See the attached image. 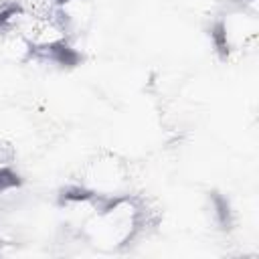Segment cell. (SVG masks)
<instances>
[{"label":"cell","instance_id":"obj_1","mask_svg":"<svg viewBox=\"0 0 259 259\" xmlns=\"http://www.w3.org/2000/svg\"><path fill=\"white\" fill-rule=\"evenodd\" d=\"M146 223L142 202L130 194L103 196L81 225L87 243L101 251H119L136 239Z\"/></svg>","mask_w":259,"mask_h":259},{"label":"cell","instance_id":"obj_2","mask_svg":"<svg viewBox=\"0 0 259 259\" xmlns=\"http://www.w3.org/2000/svg\"><path fill=\"white\" fill-rule=\"evenodd\" d=\"M212 42L223 57H233L251 51L257 45L259 22L257 10L247 6H237L225 12L212 24Z\"/></svg>","mask_w":259,"mask_h":259},{"label":"cell","instance_id":"obj_3","mask_svg":"<svg viewBox=\"0 0 259 259\" xmlns=\"http://www.w3.org/2000/svg\"><path fill=\"white\" fill-rule=\"evenodd\" d=\"M127 180L130 172L123 160L115 154H99L85 166L81 186L97 196H115L123 194Z\"/></svg>","mask_w":259,"mask_h":259},{"label":"cell","instance_id":"obj_4","mask_svg":"<svg viewBox=\"0 0 259 259\" xmlns=\"http://www.w3.org/2000/svg\"><path fill=\"white\" fill-rule=\"evenodd\" d=\"M212 219L214 223H219L221 227H229L231 225V210H229V202L223 196H212Z\"/></svg>","mask_w":259,"mask_h":259},{"label":"cell","instance_id":"obj_5","mask_svg":"<svg viewBox=\"0 0 259 259\" xmlns=\"http://www.w3.org/2000/svg\"><path fill=\"white\" fill-rule=\"evenodd\" d=\"M14 158V148L8 142H0V166H10Z\"/></svg>","mask_w":259,"mask_h":259},{"label":"cell","instance_id":"obj_6","mask_svg":"<svg viewBox=\"0 0 259 259\" xmlns=\"http://www.w3.org/2000/svg\"><path fill=\"white\" fill-rule=\"evenodd\" d=\"M4 2H12V0H0V4H4Z\"/></svg>","mask_w":259,"mask_h":259}]
</instances>
